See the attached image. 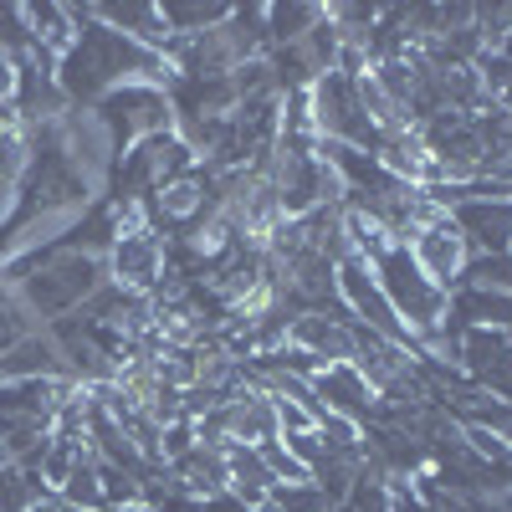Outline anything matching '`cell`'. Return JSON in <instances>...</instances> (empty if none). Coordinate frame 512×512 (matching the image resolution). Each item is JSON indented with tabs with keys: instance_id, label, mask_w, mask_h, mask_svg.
<instances>
[{
	"instance_id": "1",
	"label": "cell",
	"mask_w": 512,
	"mask_h": 512,
	"mask_svg": "<svg viewBox=\"0 0 512 512\" xmlns=\"http://www.w3.org/2000/svg\"><path fill=\"white\" fill-rule=\"evenodd\" d=\"M0 282L16 292V303L26 308V318L36 328H52V323L72 318L77 308H88L108 287V262L88 256V251L52 246L41 256H21V262L0 267Z\"/></svg>"
},
{
	"instance_id": "2",
	"label": "cell",
	"mask_w": 512,
	"mask_h": 512,
	"mask_svg": "<svg viewBox=\"0 0 512 512\" xmlns=\"http://www.w3.org/2000/svg\"><path fill=\"white\" fill-rule=\"evenodd\" d=\"M369 267H374L384 297H390L395 318H400L405 333L415 338V349H420V354H436V344L446 338V323H451V292L436 287L431 277L415 267V256L405 251V241L379 246V251L369 256Z\"/></svg>"
},
{
	"instance_id": "3",
	"label": "cell",
	"mask_w": 512,
	"mask_h": 512,
	"mask_svg": "<svg viewBox=\"0 0 512 512\" xmlns=\"http://www.w3.org/2000/svg\"><path fill=\"white\" fill-rule=\"evenodd\" d=\"M308 113H313V128L323 144H344V149H364V154H379V144H384L379 128L364 113L354 72H338V67L323 72L308 88Z\"/></svg>"
},
{
	"instance_id": "4",
	"label": "cell",
	"mask_w": 512,
	"mask_h": 512,
	"mask_svg": "<svg viewBox=\"0 0 512 512\" xmlns=\"http://www.w3.org/2000/svg\"><path fill=\"white\" fill-rule=\"evenodd\" d=\"M93 113L103 118V128L113 134L118 154L175 128V103H169V88H154V82H118L113 93H103L93 103Z\"/></svg>"
},
{
	"instance_id": "5",
	"label": "cell",
	"mask_w": 512,
	"mask_h": 512,
	"mask_svg": "<svg viewBox=\"0 0 512 512\" xmlns=\"http://www.w3.org/2000/svg\"><path fill=\"white\" fill-rule=\"evenodd\" d=\"M108 282L123 287V292H139L154 303V292L164 287L169 277V241L159 236V226H149V216L118 226L113 246H108Z\"/></svg>"
},
{
	"instance_id": "6",
	"label": "cell",
	"mask_w": 512,
	"mask_h": 512,
	"mask_svg": "<svg viewBox=\"0 0 512 512\" xmlns=\"http://www.w3.org/2000/svg\"><path fill=\"white\" fill-rule=\"evenodd\" d=\"M456 374L477 395L512 405V333L507 328H461L456 333Z\"/></svg>"
},
{
	"instance_id": "7",
	"label": "cell",
	"mask_w": 512,
	"mask_h": 512,
	"mask_svg": "<svg viewBox=\"0 0 512 512\" xmlns=\"http://www.w3.org/2000/svg\"><path fill=\"white\" fill-rule=\"evenodd\" d=\"M405 251L415 256V267L431 277L436 287H446V292H456L466 262H472V251H466V241H461V231L451 226L446 210H431V216H425V221L405 236Z\"/></svg>"
},
{
	"instance_id": "8",
	"label": "cell",
	"mask_w": 512,
	"mask_h": 512,
	"mask_svg": "<svg viewBox=\"0 0 512 512\" xmlns=\"http://www.w3.org/2000/svg\"><path fill=\"white\" fill-rule=\"evenodd\" d=\"M451 226L461 231L472 256H497L512 251V195H472L446 210Z\"/></svg>"
},
{
	"instance_id": "9",
	"label": "cell",
	"mask_w": 512,
	"mask_h": 512,
	"mask_svg": "<svg viewBox=\"0 0 512 512\" xmlns=\"http://www.w3.org/2000/svg\"><path fill=\"white\" fill-rule=\"evenodd\" d=\"M287 349L303 354L313 369L354 364V323L344 313H297L287 323Z\"/></svg>"
},
{
	"instance_id": "10",
	"label": "cell",
	"mask_w": 512,
	"mask_h": 512,
	"mask_svg": "<svg viewBox=\"0 0 512 512\" xmlns=\"http://www.w3.org/2000/svg\"><path fill=\"white\" fill-rule=\"evenodd\" d=\"M308 390L318 395V405H323L328 415L354 420L359 431H369V425L379 420V395H374V384H369L354 364H328V369H313V374H308Z\"/></svg>"
},
{
	"instance_id": "11",
	"label": "cell",
	"mask_w": 512,
	"mask_h": 512,
	"mask_svg": "<svg viewBox=\"0 0 512 512\" xmlns=\"http://www.w3.org/2000/svg\"><path fill=\"white\" fill-rule=\"evenodd\" d=\"M11 379H72L57 338L47 328H31L26 338H16V344L0 354V384H11Z\"/></svg>"
},
{
	"instance_id": "12",
	"label": "cell",
	"mask_w": 512,
	"mask_h": 512,
	"mask_svg": "<svg viewBox=\"0 0 512 512\" xmlns=\"http://www.w3.org/2000/svg\"><path fill=\"white\" fill-rule=\"evenodd\" d=\"M93 16L123 36H134L144 41V47L154 52H169V26H164V11H159V0H103V6H93Z\"/></svg>"
},
{
	"instance_id": "13",
	"label": "cell",
	"mask_w": 512,
	"mask_h": 512,
	"mask_svg": "<svg viewBox=\"0 0 512 512\" xmlns=\"http://www.w3.org/2000/svg\"><path fill=\"white\" fill-rule=\"evenodd\" d=\"M451 333L461 328H507L512 333V292H487V287H456L451 292Z\"/></svg>"
},
{
	"instance_id": "14",
	"label": "cell",
	"mask_w": 512,
	"mask_h": 512,
	"mask_svg": "<svg viewBox=\"0 0 512 512\" xmlns=\"http://www.w3.org/2000/svg\"><path fill=\"white\" fill-rule=\"evenodd\" d=\"M169 477H175L195 502H205V497H221V492H231L226 487V451H216V446H190L180 461H169Z\"/></svg>"
},
{
	"instance_id": "15",
	"label": "cell",
	"mask_w": 512,
	"mask_h": 512,
	"mask_svg": "<svg viewBox=\"0 0 512 512\" xmlns=\"http://www.w3.org/2000/svg\"><path fill=\"white\" fill-rule=\"evenodd\" d=\"M226 487H231V497H241L256 512V507L272 497L277 477H272V466L262 461V451H256V446H231L226 451Z\"/></svg>"
},
{
	"instance_id": "16",
	"label": "cell",
	"mask_w": 512,
	"mask_h": 512,
	"mask_svg": "<svg viewBox=\"0 0 512 512\" xmlns=\"http://www.w3.org/2000/svg\"><path fill=\"white\" fill-rule=\"evenodd\" d=\"M328 6H318V0H277V6H267V41L272 47H297L313 26H323Z\"/></svg>"
},
{
	"instance_id": "17",
	"label": "cell",
	"mask_w": 512,
	"mask_h": 512,
	"mask_svg": "<svg viewBox=\"0 0 512 512\" xmlns=\"http://www.w3.org/2000/svg\"><path fill=\"white\" fill-rule=\"evenodd\" d=\"M26 26H31V47L41 57H52V62L77 41L72 6H26Z\"/></svg>"
},
{
	"instance_id": "18",
	"label": "cell",
	"mask_w": 512,
	"mask_h": 512,
	"mask_svg": "<svg viewBox=\"0 0 512 512\" xmlns=\"http://www.w3.org/2000/svg\"><path fill=\"white\" fill-rule=\"evenodd\" d=\"M52 487L41 482L36 466L26 461H0V512H31Z\"/></svg>"
},
{
	"instance_id": "19",
	"label": "cell",
	"mask_w": 512,
	"mask_h": 512,
	"mask_svg": "<svg viewBox=\"0 0 512 512\" xmlns=\"http://www.w3.org/2000/svg\"><path fill=\"white\" fill-rule=\"evenodd\" d=\"M159 11H164V26H169V36H175V41L205 36V31H216L231 16V6H200V0H164Z\"/></svg>"
},
{
	"instance_id": "20",
	"label": "cell",
	"mask_w": 512,
	"mask_h": 512,
	"mask_svg": "<svg viewBox=\"0 0 512 512\" xmlns=\"http://www.w3.org/2000/svg\"><path fill=\"white\" fill-rule=\"evenodd\" d=\"M456 287H487V292H512V251H497V256H472L461 272Z\"/></svg>"
},
{
	"instance_id": "21",
	"label": "cell",
	"mask_w": 512,
	"mask_h": 512,
	"mask_svg": "<svg viewBox=\"0 0 512 512\" xmlns=\"http://www.w3.org/2000/svg\"><path fill=\"white\" fill-rule=\"evenodd\" d=\"M338 512H395V487L364 466L359 482H354V492L344 497V507H338Z\"/></svg>"
},
{
	"instance_id": "22",
	"label": "cell",
	"mask_w": 512,
	"mask_h": 512,
	"mask_svg": "<svg viewBox=\"0 0 512 512\" xmlns=\"http://www.w3.org/2000/svg\"><path fill=\"white\" fill-rule=\"evenodd\" d=\"M262 507H277V512H333L328 497H323L313 482H277Z\"/></svg>"
},
{
	"instance_id": "23",
	"label": "cell",
	"mask_w": 512,
	"mask_h": 512,
	"mask_svg": "<svg viewBox=\"0 0 512 512\" xmlns=\"http://www.w3.org/2000/svg\"><path fill=\"white\" fill-rule=\"evenodd\" d=\"M36 323L26 318V308L16 303V292L6 287V282H0V354H6L11 344H16V338H26Z\"/></svg>"
},
{
	"instance_id": "24",
	"label": "cell",
	"mask_w": 512,
	"mask_h": 512,
	"mask_svg": "<svg viewBox=\"0 0 512 512\" xmlns=\"http://www.w3.org/2000/svg\"><path fill=\"white\" fill-rule=\"evenodd\" d=\"M256 451H262V461L272 466V477H277V482H308V466L287 456L282 436H277V441H267V446H256Z\"/></svg>"
},
{
	"instance_id": "25",
	"label": "cell",
	"mask_w": 512,
	"mask_h": 512,
	"mask_svg": "<svg viewBox=\"0 0 512 512\" xmlns=\"http://www.w3.org/2000/svg\"><path fill=\"white\" fill-rule=\"evenodd\" d=\"M282 446H287V456H292V461H303L308 472H313V461L323 456V436H318V425H313V431H292V436H282Z\"/></svg>"
},
{
	"instance_id": "26",
	"label": "cell",
	"mask_w": 512,
	"mask_h": 512,
	"mask_svg": "<svg viewBox=\"0 0 512 512\" xmlns=\"http://www.w3.org/2000/svg\"><path fill=\"white\" fill-rule=\"evenodd\" d=\"M16 88H21V67L0 52V108H16Z\"/></svg>"
},
{
	"instance_id": "27",
	"label": "cell",
	"mask_w": 512,
	"mask_h": 512,
	"mask_svg": "<svg viewBox=\"0 0 512 512\" xmlns=\"http://www.w3.org/2000/svg\"><path fill=\"white\" fill-rule=\"evenodd\" d=\"M31 512H72V507H67V502H62L57 492H47V497H41V502H36Z\"/></svg>"
},
{
	"instance_id": "28",
	"label": "cell",
	"mask_w": 512,
	"mask_h": 512,
	"mask_svg": "<svg viewBox=\"0 0 512 512\" xmlns=\"http://www.w3.org/2000/svg\"><path fill=\"white\" fill-rule=\"evenodd\" d=\"M492 57H502V62H512V31H507V36L497 41V52H492Z\"/></svg>"
}]
</instances>
